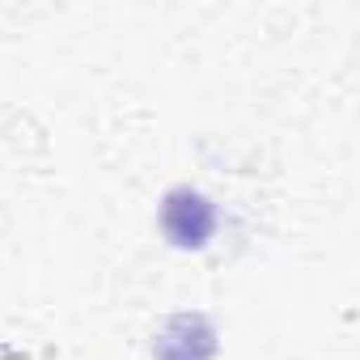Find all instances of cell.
Instances as JSON below:
<instances>
[{
	"instance_id": "cell-1",
	"label": "cell",
	"mask_w": 360,
	"mask_h": 360,
	"mask_svg": "<svg viewBox=\"0 0 360 360\" xmlns=\"http://www.w3.org/2000/svg\"><path fill=\"white\" fill-rule=\"evenodd\" d=\"M161 233L178 250H204L217 233V204L195 187H169L161 200Z\"/></svg>"
},
{
	"instance_id": "cell-2",
	"label": "cell",
	"mask_w": 360,
	"mask_h": 360,
	"mask_svg": "<svg viewBox=\"0 0 360 360\" xmlns=\"http://www.w3.org/2000/svg\"><path fill=\"white\" fill-rule=\"evenodd\" d=\"M153 356L157 360H212L217 356V326H212V318L200 314V309L165 318V326L153 339Z\"/></svg>"
}]
</instances>
